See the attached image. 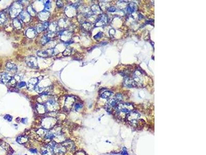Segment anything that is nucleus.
Wrapping results in <instances>:
<instances>
[{
	"label": "nucleus",
	"mask_w": 206,
	"mask_h": 155,
	"mask_svg": "<svg viewBox=\"0 0 206 155\" xmlns=\"http://www.w3.org/2000/svg\"><path fill=\"white\" fill-rule=\"evenodd\" d=\"M134 107L132 104L129 103H119L116 105L115 111L118 113H129L133 110Z\"/></svg>",
	"instance_id": "nucleus-1"
},
{
	"label": "nucleus",
	"mask_w": 206,
	"mask_h": 155,
	"mask_svg": "<svg viewBox=\"0 0 206 155\" xmlns=\"http://www.w3.org/2000/svg\"><path fill=\"white\" fill-rule=\"evenodd\" d=\"M141 117L140 114L136 112V111H132L127 114L126 116V120L128 123L132 126H136L138 123L139 119Z\"/></svg>",
	"instance_id": "nucleus-2"
},
{
	"label": "nucleus",
	"mask_w": 206,
	"mask_h": 155,
	"mask_svg": "<svg viewBox=\"0 0 206 155\" xmlns=\"http://www.w3.org/2000/svg\"><path fill=\"white\" fill-rule=\"evenodd\" d=\"M122 99V95L120 94H116L115 97L110 99L107 101L106 104L107 110L109 111V110H111V109H112L113 108L116 107V105L118 104V103L121 101Z\"/></svg>",
	"instance_id": "nucleus-3"
},
{
	"label": "nucleus",
	"mask_w": 206,
	"mask_h": 155,
	"mask_svg": "<svg viewBox=\"0 0 206 155\" xmlns=\"http://www.w3.org/2000/svg\"><path fill=\"white\" fill-rule=\"evenodd\" d=\"M53 151L58 155H62L66 152V147L59 144H55L53 143Z\"/></svg>",
	"instance_id": "nucleus-4"
},
{
	"label": "nucleus",
	"mask_w": 206,
	"mask_h": 155,
	"mask_svg": "<svg viewBox=\"0 0 206 155\" xmlns=\"http://www.w3.org/2000/svg\"><path fill=\"white\" fill-rule=\"evenodd\" d=\"M108 22V17L105 14H102L101 15L99 18L97 19L95 24V26L96 27H100V26H103L105 25L106 24H107Z\"/></svg>",
	"instance_id": "nucleus-5"
},
{
	"label": "nucleus",
	"mask_w": 206,
	"mask_h": 155,
	"mask_svg": "<svg viewBox=\"0 0 206 155\" xmlns=\"http://www.w3.org/2000/svg\"><path fill=\"white\" fill-rule=\"evenodd\" d=\"M26 63L27 65L32 68H36L38 67L37 59L34 56H29L26 58Z\"/></svg>",
	"instance_id": "nucleus-6"
},
{
	"label": "nucleus",
	"mask_w": 206,
	"mask_h": 155,
	"mask_svg": "<svg viewBox=\"0 0 206 155\" xmlns=\"http://www.w3.org/2000/svg\"><path fill=\"white\" fill-rule=\"evenodd\" d=\"M22 7L20 4H17V3H16L15 6H13L11 8V9L10 10L11 16L12 17H17L19 15V13H20L22 11Z\"/></svg>",
	"instance_id": "nucleus-7"
},
{
	"label": "nucleus",
	"mask_w": 206,
	"mask_h": 155,
	"mask_svg": "<svg viewBox=\"0 0 206 155\" xmlns=\"http://www.w3.org/2000/svg\"><path fill=\"white\" fill-rule=\"evenodd\" d=\"M39 78H34L31 79L29 81L28 84H27V88H28V90H34L36 87L37 84L39 82Z\"/></svg>",
	"instance_id": "nucleus-8"
},
{
	"label": "nucleus",
	"mask_w": 206,
	"mask_h": 155,
	"mask_svg": "<svg viewBox=\"0 0 206 155\" xmlns=\"http://www.w3.org/2000/svg\"><path fill=\"white\" fill-rule=\"evenodd\" d=\"M20 80L21 77H20L19 75H16L14 77H12V79H11L8 84L12 87H15L16 86V85H18Z\"/></svg>",
	"instance_id": "nucleus-9"
},
{
	"label": "nucleus",
	"mask_w": 206,
	"mask_h": 155,
	"mask_svg": "<svg viewBox=\"0 0 206 155\" xmlns=\"http://www.w3.org/2000/svg\"><path fill=\"white\" fill-rule=\"evenodd\" d=\"M124 85L128 88H133L137 86V83L135 81L131 78H126L125 79L124 81Z\"/></svg>",
	"instance_id": "nucleus-10"
},
{
	"label": "nucleus",
	"mask_w": 206,
	"mask_h": 155,
	"mask_svg": "<svg viewBox=\"0 0 206 155\" xmlns=\"http://www.w3.org/2000/svg\"><path fill=\"white\" fill-rule=\"evenodd\" d=\"M12 77L9 73H3L0 75V82L4 84H7L9 82Z\"/></svg>",
	"instance_id": "nucleus-11"
},
{
	"label": "nucleus",
	"mask_w": 206,
	"mask_h": 155,
	"mask_svg": "<svg viewBox=\"0 0 206 155\" xmlns=\"http://www.w3.org/2000/svg\"><path fill=\"white\" fill-rule=\"evenodd\" d=\"M41 152L42 155H52L53 152V143L47 146L43 147Z\"/></svg>",
	"instance_id": "nucleus-12"
},
{
	"label": "nucleus",
	"mask_w": 206,
	"mask_h": 155,
	"mask_svg": "<svg viewBox=\"0 0 206 155\" xmlns=\"http://www.w3.org/2000/svg\"><path fill=\"white\" fill-rule=\"evenodd\" d=\"M6 68L8 71L12 73H15L17 71V65L15 64L12 63H7Z\"/></svg>",
	"instance_id": "nucleus-13"
},
{
	"label": "nucleus",
	"mask_w": 206,
	"mask_h": 155,
	"mask_svg": "<svg viewBox=\"0 0 206 155\" xmlns=\"http://www.w3.org/2000/svg\"><path fill=\"white\" fill-rule=\"evenodd\" d=\"M137 9V5L135 3H131L129 4L127 8V12L129 13H133L134 12H135Z\"/></svg>",
	"instance_id": "nucleus-14"
},
{
	"label": "nucleus",
	"mask_w": 206,
	"mask_h": 155,
	"mask_svg": "<svg viewBox=\"0 0 206 155\" xmlns=\"http://www.w3.org/2000/svg\"><path fill=\"white\" fill-rule=\"evenodd\" d=\"M91 11L93 13H95V14H99L101 13V8L97 5H94L91 7Z\"/></svg>",
	"instance_id": "nucleus-15"
},
{
	"label": "nucleus",
	"mask_w": 206,
	"mask_h": 155,
	"mask_svg": "<svg viewBox=\"0 0 206 155\" xmlns=\"http://www.w3.org/2000/svg\"><path fill=\"white\" fill-rule=\"evenodd\" d=\"M112 94L113 93L112 92L109 91H107L103 92V93L101 94V98H102L104 99H109L110 98V97L112 96Z\"/></svg>",
	"instance_id": "nucleus-16"
},
{
	"label": "nucleus",
	"mask_w": 206,
	"mask_h": 155,
	"mask_svg": "<svg viewBox=\"0 0 206 155\" xmlns=\"http://www.w3.org/2000/svg\"><path fill=\"white\" fill-rule=\"evenodd\" d=\"M48 26V22H45L43 23L42 24H40V25H39V26H38L37 28V29L38 32H42L43 30H45V29H47Z\"/></svg>",
	"instance_id": "nucleus-17"
},
{
	"label": "nucleus",
	"mask_w": 206,
	"mask_h": 155,
	"mask_svg": "<svg viewBox=\"0 0 206 155\" xmlns=\"http://www.w3.org/2000/svg\"><path fill=\"white\" fill-rule=\"evenodd\" d=\"M26 34L28 37L32 38L34 37L35 36V35L36 34V32L34 29H29L27 31Z\"/></svg>",
	"instance_id": "nucleus-18"
},
{
	"label": "nucleus",
	"mask_w": 206,
	"mask_h": 155,
	"mask_svg": "<svg viewBox=\"0 0 206 155\" xmlns=\"http://www.w3.org/2000/svg\"><path fill=\"white\" fill-rule=\"evenodd\" d=\"M37 55L41 58H47L48 56V54L47 51H39L37 52Z\"/></svg>",
	"instance_id": "nucleus-19"
},
{
	"label": "nucleus",
	"mask_w": 206,
	"mask_h": 155,
	"mask_svg": "<svg viewBox=\"0 0 206 155\" xmlns=\"http://www.w3.org/2000/svg\"><path fill=\"white\" fill-rule=\"evenodd\" d=\"M83 27L85 29V30L87 31H90L91 29V25L88 22H85L83 24Z\"/></svg>",
	"instance_id": "nucleus-20"
},
{
	"label": "nucleus",
	"mask_w": 206,
	"mask_h": 155,
	"mask_svg": "<svg viewBox=\"0 0 206 155\" xmlns=\"http://www.w3.org/2000/svg\"><path fill=\"white\" fill-rule=\"evenodd\" d=\"M6 21V16L3 13H0V24L3 23Z\"/></svg>",
	"instance_id": "nucleus-21"
},
{
	"label": "nucleus",
	"mask_w": 206,
	"mask_h": 155,
	"mask_svg": "<svg viewBox=\"0 0 206 155\" xmlns=\"http://www.w3.org/2000/svg\"><path fill=\"white\" fill-rule=\"evenodd\" d=\"M72 53V50L70 48H67L63 52V55L64 56H69Z\"/></svg>",
	"instance_id": "nucleus-22"
},
{
	"label": "nucleus",
	"mask_w": 206,
	"mask_h": 155,
	"mask_svg": "<svg viewBox=\"0 0 206 155\" xmlns=\"http://www.w3.org/2000/svg\"><path fill=\"white\" fill-rule=\"evenodd\" d=\"M50 40V39L49 37H48L47 36H44L41 39V43L42 45H44L46 44Z\"/></svg>",
	"instance_id": "nucleus-23"
},
{
	"label": "nucleus",
	"mask_w": 206,
	"mask_h": 155,
	"mask_svg": "<svg viewBox=\"0 0 206 155\" xmlns=\"http://www.w3.org/2000/svg\"><path fill=\"white\" fill-rule=\"evenodd\" d=\"M51 3L50 1H47L44 3V5H45V9L47 10H49L50 9L51 7Z\"/></svg>",
	"instance_id": "nucleus-24"
},
{
	"label": "nucleus",
	"mask_w": 206,
	"mask_h": 155,
	"mask_svg": "<svg viewBox=\"0 0 206 155\" xmlns=\"http://www.w3.org/2000/svg\"><path fill=\"white\" fill-rule=\"evenodd\" d=\"M55 137V135H54V134H52V133H51V132L48 133V134L46 135V138H50V139H52V138H53Z\"/></svg>",
	"instance_id": "nucleus-25"
},
{
	"label": "nucleus",
	"mask_w": 206,
	"mask_h": 155,
	"mask_svg": "<svg viewBox=\"0 0 206 155\" xmlns=\"http://www.w3.org/2000/svg\"><path fill=\"white\" fill-rule=\"evenodd\" d=\"M102 35H103V33L102 32H99V33H97L95 36L94 37V38L95 39H99V38H101L102 37Z\"/></svg>",
	"instance_id": "nucleus-26"
},
{
	"label": "nucleus",
	"mask_w": 206,
	"mask_h": 155,
	"mask_svg": "<svg viewBox=\"0 0 206 155\" xmlns=\"http://www.w3.org/2000/svg\"><path fill=\"white\" fill-rule=\"evenodd\" d=\"M26 85V84L25 82H22V81H21V82H19L18 85L19 86V88H22L23 86H25Z\"/></svg>",
	"instance_id": "nucleus-27"
},
{
	"label": "nucleus",
	"mask_w": 206,
	"mask_h": 155,
	"mask_svg": "<svg viewBox=\"0 0 206 155\" xmlns=\"http://www.w3.org/2000/svg\"><path fill=\"white\" fill-rule=\"evenodd\" d=\"M4 118L5 119H7V120L8 121H12V116H11L10 115H6V116H5Z\"/></svg>",
	"instance_id": "nucleus-28"
},
{
	"label": "nucleus",
	"mask_w": 206,
	"mask_h": 155,
	"mask_svg": "<svg viewBox=\"0 0 206 155\" xmlns=\"http://www.w3.org/2000/svg\"><path fill=\"white\" fill-rule=\"evenodd\" d=\"M108 12H115L116 10V8L114 6H111L109 8V9H108Z\"/></svg>",
	"instance_id": "nucleus-29"
},
{
	"label": "nucleus",
	"mask_w": 206,
	"mask_h": 155,
	"mask_svg": "<svg viewBox=\"0 0 206 155\" xmlns=\"http://www.w3.org/2000/svg\"><path fill=\"white\" fill-rule=\"evenodd\" d=\"M82 107V105L80 104V103H77L76 105H75V110H78V109H79L81 108Z\"/></svg>",
	"instance_id": "nucleus-30"
},
{
	"label": "nucleus",
	"mask_w": 206,
	"mask_h": 155,
	"mask_svg": "<svg viewBox=\"0 0 206 155\" xmlns=\"http://www.w3.org/2000/svg\"><path fill=\"white\" fill-rule=\"evenodd\" d=\"M56 4L58 6V7H61L63 6V3H62L61 1H58L56 3Z\"/></svg>",
	"instance_id": "nucleus-31"
},
{
	"label": "nucleus",
	"mask_w": 206,
	"mask_h": 155,
	"mask_svg": "<svg viewBox=\"0 0 206 155\" xmlns=\"http://www.w3.org/2000/svg\"><path fill=\"white\" fill-rule=\"evenodd\" d=\"M30 151L32 152V153H37V150H36V149H30Z\"/></svg>",
	"instance_id": "nucleus-32"
},
{
	"label": "nucleus",
	"mask_w": 206,
	"mask_h": 155,
	"mask_svg": "<svg viewBox=\"0 0 206 155\" xmlns=\"http://www.w3.org/2000/svg\"><path fill=\"white\" fill-rule=\"evenodd\" d=\"M26 121H27V118H23L22 119V122L24 124H25Z\"/></svg>",
	"instance_id": "nucleus-33"
},
{
	"label": "nucleus",
	"mask_w": 206,
	"mask_h": 155,
	"mask_svg": "<svg viewBox=\"0 0 206 155\" xmlns=\"http://www.w3.org/2000/svg\"><path fill=\"white\" fill-rule=\"evenodd\" d=\"M122 154L123 155H128V154H127L126 151H123L122 153Z\"/></svg>",
	"instance_id": "nucleus-34"
},
{
	"label": "nucleus",
	"mask_w": 206,
	"mask_h": 155,
	"mask_svg": "<svg viewBox=\"0 0 206 155\" xmlns=\"http://www.w3.org/2000/svg\"></svg>",
	"instance_id": "nucleus-35"
}]
</instances>
